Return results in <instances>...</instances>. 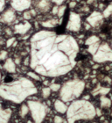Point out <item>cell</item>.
Here are the masks:
<instances>
[{"instance_id": "6da1fadb", "label": "cell", "mask_w": 112, "mask_h": 123, "mask_svg": "<svg viewBox=\"0 0 112 123\" xmlns=\"http://www.w3.org/2000/svg\"><path fill=\"white\" fill-rule=\"evenodd\" d=\"M79 45L71 35L42 30L31 38L30 67L44 77L67 74L76 64Z\"/></svg>"}, {"instance_id": "7a4b0ae2", "label": "cell", "mask_w": 112, "mask_h": 123, "mask_svg": "<svg viewBox=\"0 0 112 123\" xmlns=\"http://www.w3.org/2000/svg\"><path fill=\"white\" fill-rule=\"evenodd\" d=\"M38 90L31 80L20 77L17 80L5 83L0 85V96L7 100L19 104L26 98L34 95Z\"/></svg>"}, {"instance_id": "3957f363", "label": "cell", "mask_w": 112, "mask_h": 123, "mask_svg": "<svg viewBox=\"0 0 112 123\" xmlns=\"http://www.w3.org/2000/svg\"><path fill=\"white\" fill-rule=\"evenodd\" d=\"M96 115V109L93 104L86 99H75L72 101L67 111V123H75L79 121H89Z\"/></svg>"}, {"instance_id": "277c9868", "label": "cell", "mask_w": 112, "mask_h": 123, "mask_svg": "<svg viewBox=\"0 0 112 123\" xmlns=\"http://www.w3.org/2000/svg\"><path fill=\"white\" fill-rule=\"evenodd\" d=\"M85 89V83L81 80H71L65 83L61 88L60 96L63 102L74 101L81 96Z\"/></svg>"}, {"instance_id": "5b68a950", "label": "cell", "mask_w": 112, "mask_h": 123, "mask_svg": "<svg viewBox=\"0 0 112 123\" xmlns=\"http://www.w3.org/2000/svg\"><path fill=\"white\" fill-rule=\"evenodd\" d=\"M27 105L34 123H42L46 115V105L39 101L33 100H29L27 102Z\"/></svg>"}, {"instance_id": "8992f818", "label": "cell", "mask_w": 112, "mask_h": 123, "mask_svg": "<svg viewBox=\"0 0 112 123\" xmlns=\"http://www.w3.org/2000/svg\"><path fill=\"white\" fill-rule=\"evenodd\" d=\"M93 60L95 62L102 63L105 62H112V49L108 43H102L93 55Z\"/></svg>"}, {"instance_id": "52a82bcc", "label": "cell", "mask_w": 112, "mask_h": 123, "mask_svg": "<svg viewBox=\"0 0 112 123\" xmlns=\"http://www.w3.org/2000/svg\"><path fill=\"white\" fill-rule=\"evenodd\" d=\"M66 28L72 32H78L81 28V18L76 13L70 12Z\"/></svg>"}, {"instance_id": "ba28073f", "label": "cell", "mask_w": 112, "mask_h": 123, "mask_svg": "<svg viewBox=\"0 0 112 123\" xmlns=\"http://www.w3.org/2000/svg\"><path fill=\"white\" fill-rule=\"evenodd\" d=\"M31 2V0H11V5L16 11L23 12L30 7Z\"/></svg>"}, {"instance_id": "9c48e42d", "label": "cell", "mask_w": 112, "mask_h": 123, "mask_svg": "<svg viewBox=\"0 0 112 123\" xmlns=\"http://www.w3.org/2000/svg\"><path fill=\"white\" fill-rule=\"evenodd\" d=\"M32 26L31 24L28 22V21H25L24 23H19L18 25H16L14 26V30H15L16 33H18V34H21L23 35L25 33H26L28 31L30 30Z\"/></svg>"}, {"instance_id": "30bf717a", "label": "cell", "mask_w": 112, "mask_h": 123, "mask_svg": "<svg viewBox=\"0 0 112 123\" xmlns=\"http://www.w3.org/2000/svg\"><path fill=\"white\" fill-rule=\"evenodd\" d=\"M102 15H101V13L97 12H94L89 17H88L87 21L91 26H96L100 21H102Z\"/></svg>"}, {"instance_id": "8fae6325", "label": "cell", "mask_w": 112, "mask_h": 123, "mask_svg": "<svg viewBox=\"0 0 112 123\" xmlns=\"http://www.w3.org/2000/svg\"><path fill=\"white\" fill-rule=\"evenodd\" d=\"M11 115V111L9 109H3L0 105V123H8Z\"/></svg>"}, {"instance_id": "7c38bea8", "label": "cell", "mask_w": 112, "mask_h": 123, "mask_svg": "<svg viewBox=\"0 0 112 123\" xmlns=\"http://www.w3.org/2000/svg\"><path fill=\"white\" fill-rule=\"evenodd\" d=\"M54 110L60 113H65L67 111V106L65 104V102H63L62 100H55L54 104Z\"/></svg>"}, {"instance_id": "4fadbf2b", "label": "cell", "mask_w": 112, "mask_h": 123, "mask_svg": "<svg viewBox=\"0 0 112 123\" xmlns=\"http://www.w3.org/2000/svg\"><path fill=\"white\" fill-rule=\"evenodd\" d=\"M1 18H2L3 22H5V23H11L12 21L15 20L16 16L13 11L8 10V11H6L4 14H2Z\"/></svg>"}, {"instance_id": "5bb4252c", "label": "cell", "mask_w": 112, "mask_h": 123, "mask_svg": "<svg viewBox=\"0 0 112 123\" xmlns=\"http://www.w3.org/2000/svg\"><path fill=\"white\" fill-rule=\"evenodd\" d=\"M4 68L6 71L10 72V73H15L16 72V64L13 62L12 59L8 58L5 62V63L4 64Z\"/></svg>"}, {"instance_id": "9a60e30c", "label": "cell", "mask_w": 112, "mask_h": 123, "mask_svg": "<svg viewBox=\"0 0 112 123\" xmlns=\"http://www.w3.org/2000/svg\"><path fill=\"white\" fill-rule=\"evenodd\" d=\"M110 92V87H102V86H98L95 90L93 91L92 94L95 96V95H101V96H106V95Z\"/></svg>"}, {"instance_id": "2e32d148", "label": "cell", "mask_w": 112, "mask_h": 123, "mask_svg": "<svg viewBox=\"0 0 112 123\" xmlns=\"http://www.w3.org/2000/svg\"><path fill=\"white\" fill-rule=\"evenodd\" d=\"M100 103H101V106L104 108L110 107L111 105V100L107 98L106 96H101L100 98Z\"/></svg>"}, {"instance_id": "e0dca14e", "label": "cell", "mask_w": 112, "mask_h": 123, "mask_svg": "<svg viewBox=\"0 0 112 123\" xmlns=\"http://www.w3.org/2000/svg\"><path fill=\"white\" fill-rule=\"evenodd\" d=\"M49 6H50V4L47 0H40L38 4V8L41 11H47L49 9Z\"/></svg>"}, {"instance_id": "ac0fdd59", "label": "cell", "mask_w": 112, "mask_h": 123, "mask_svg": "<svg viewBox=\"0 0 112 123\" xmlns=\"http://www.w3.org/2000/svg\"><path fill=\"white\" fill-rule=\"evenodd\" d=\"M41 25H42V26H44L45 28H54V27H55L56 25H57V21L55 20H47V21H45V22H42L41 23Z\"/></svg>"}, {"instance_id": "d6986e66", "label": "cell", "mask_w": 112, "mask_h": 123, "mask_svg": "<svg viewBox=\"0 0 112 123\" xmlns=\"http://www.w3.org/2000/svg\"><path fill=\"white\" fill-rule=\"evenodd\" d=\"M99 41H100V40L97 36L92 35V36H90V37H89V38L87 39L86 41H85V44H86L87 46H89V45L95 44V43H96V42H99Z\"/></svg>"}, {"instance_id": "ffe728a7", "label": "cell", "mask_w": 112, "mask_h": 123, "mask_svg": "<svg viewBox=\"0 0 112 123\" xmlns=\"http://www.w3.org/2000/svg\"><path fill=\"white\" fill-rule=\"evenodd\" d=\"M99 46H100V41L99 42H96V43H95V44H92V45H89V46H88L89 47V48H88V51H89L91 55H94L96 53Z\"/></svg>"}, {"instance_id": "44dd1931", "label": "cell", "mask_w": 112, "mask_h": 123, "mask_svg": "<svg viewBox=\"0 0 112 123\" xmlns=\"http://www.w3.org/2000/svg\"><path fill=\"white\" fill-rule=\"evenodd\" d=\"M41 93H42V97L44 98H47L51 94V89L50 87H44L41 91Z\"/></svg>"}, {"instance_id": "7402d4cb", "label": "cell", "mask_w": 112, "mask_h": 123, "mask_svg": "<svg viewBox=\"0 0 112 123\" xmlns=\"http://www.w3.org/2000/svg\"><path fill=\"white\" fill-rule=\"evenodd\" d=\"M29 112V107L27 105H22L20 108V116L21 117H25Z\"/></svg>"}, {"instance_id": "603a6c76", "label": "cell", "mask_w": 112, "mask_h": 123, "mask_svg": "<svg viewBox=\"0 0 112 123\" xmlns=\"http://www.w3.org/2000/svg\"><path fill=\"white\" fill-rule=\"evenodd\" d=\"M28 77H30L31 78L36 80V81H40V77L39 76V74H37L36 72L34 71H29L27 73Z\"/></svg>"}, {"instance_id": "cb8c5ba5", "label": "cell", "mask_w": 112, "mask_h": 123, "mask_svg": "<svg viewBox=\"0 0 112 123\" xmlns=\"http://www.w3.org/2000/svg\"><path fill=\"white\" fill-rule=\"evenodd\" d=\"M111 12H112V4L109 5L108 7L105 8L104 12H103V17H105V18H108V17L111 14Z\"/></svg>"}, {"instance_id": "d4e9b609", "label": "cell", "mask_w": 112, "mask_h": 123, "mask_svg": "<svg viewBox=\"0 0 112 123\" xmlns=\"http://www.w3.org/2000/svg\"><path fill=\"white\" fill-rule=\"evenodd\" d=\"M66 10H67V6H66V5H63V6H61V7H59L58 16L60 17V18L63 17V16L66 14Z\"/></svg>"}, {"instance_id": "484cf974", "label": "cell", "mask_w": 112, "mask_h": 123, "mask_svg": "<svg viewBox=\"0 0 112 123\" xmlns=\"http://www.w3.org/2000/svg\"><path fill=\"white\" fill-rule=\"evenodd\" d=\"M61 88V85H59V84H52V85H50V89H51V91H53V92H57V91H59Z\"/></svg>"}, {"instance_id": "4316f807", "label": "cell", "mask_w": 112, "mask_h": 123, "mask_svg": "<svg viewBox=\"0 0 112 123\" xmlns=\"http://www.w3.org/2000/svg\"><path fill=\"white\" fill-rule=\"evenodd\" d=\"M15 41H16L15 37H11V38H10L7 41H6V47H7V48H10L11 46H12L13 44H14V42H15Z\"/></svg>"}, {"instance_id": "83f0119b", "label": "cell", "mask_w": 112, "mask_h": 123, "mask_svg": "<svg viewBox=\"0 0 112 123\" xmlns=\"http://www.w3.org/2000/svg\"><path fill=\"white\" fill-rule=\"evenodd\" d=\"M7 51H5V50H2V51H0V60L3 61V60H5L6 59V57H7Z\"/></svg>"}, {"instance_id": "f1b7e54d", "label": "cell", "mask_w": 112, "mask_h": 123, "mask_svg": "<svg viewBox=\"0 0 112 123\" xmlns=\"http://www.w3.org/2000/svg\"><path fill=\"white\" fill-rule=\"evenodd\" d=\"M54 123H62L63 122V119L61 118V116L56 115V116H54Z\"/></svg>"}, {"instance_id": "f546056e", "label": "cell", "mask_w": 112, "mask_h": 123, "mask_svg": "<svg viewBox=\"0 0 112 123\" xmlns=\"http://www.w3.org/2000/svg\"><path fill=\"white\" fill-rule=\"evenodd\" d=\"M32 18V14H31V12H25L24 13V18L28 20V19H30Z\"/></svg>"}, {"instance_id": "4dcf8cb0", "label": "cell", "mask_w": 112, "mask_h": 123, "mask_svg": "<svg viewBox=\"0 0 112 123\" xmlns=\"http://www.w3.org/2000/svg\"><path fill=\"white\" fill-rule=\"evenodd\" d=\"M5 0H0V12L5 9Z\"/></svg>"}, {"instance_id": "1f68e13d", "label": "cell", "mask_w": 112, "mask_h": 123, "mask_svg": "<svg viewBox=\"0 0 112 123\" xmlns=\"http://www.w3.org/2000/svg\"><path fill=\"white\" fill-rule=\"evenodd\" d=\"M64 1H66V0H53V2L55 3L56 5H61L62 3L64 2Z\"/></svg>"}, {"instance_id": "d6a6232c", "label": "cell", "mask_w": 112, "mask_h": 123, "mask_svg": "<svg viewBox=\"0 0 112 123\" xmlns=\"http://www.w3.org/2000/svg\"><path fill=\"white\" fill-rule=\"evenodd\" d=\"M58 12H59V7L58 6H54L53 8V14H58Z\"/></svg>"}, {"instance_id": "836d02e7", "label": "cell", "mask_w": 112, "mask_h": 123, "mask_svg": "<svg viewBox=\"0 0 112 123\" xmlns=\"http://www.w3.org/2000/svg\"><path fill=\"white\" fill-rule=\"evenodd\" d=\"M76 5V2H71L70 4H69V8H74V6Z\"/></svg>"}, {"instance_id": "e575fe53", "label": "cell", "mask_w": 112, "mask_h": 123, "mask_svg": "<svg viewBox=\"0 0 112 123\" xmlns=\"http://www.w3.org/2000/svg\"><path fill=\"white\" fill-rule=\"evenodd\" d=\"M96 114H98V115H101V111L100 110H96Z\"/></svg>"}, {"instance_id": "d590c367", "label": "cell", "mask_w": 112, "mask_h": 123, "mask_svg": "<svg viewBox=\"0 0 112 123\" xmlns=\"http://www.w3.org/2000/svg\"><path fill=\"white\" fill-rule=\"evenodd\" d=\"M88 3H89V4H90V3H93V0H89V1H88Z\"/></svg>"}, {"instance_id": "8d00e7d4", "label": "cell", "mask_w": 112, "mask_h": 123, "mask_svg": "<svg viewBox=\"0 0 112 123\" xmlns=\"http://www.w3.org/2000/svg\"><path fill=\"white\" fill-rule=\"evenodd\" d=\"M27 123H33V121H28Z\"/></svg>"}, {"instance_id": "74e56055", "label": "cell", "mask_w": 112, "mask_h": 123, "mask_svg": "<svg viewBox=\"0 0 112 123\" xmlns=\"http://www.w3.org/2000/svg\"><path fill=\"white\" fill-rule=\"evenodd\" d=\"M0 80H1V74H0Z\"/></svg>"}, {"instance_id": "f35d334b", "label": "cell", "mask_w": 112, "mask_h": 123, "mask_svg": "<svg viewBox=\"0 0 112 123\" xmlns=\"http://www.w3.org/2000/svg\"><path fill=\"white\" fill-rule=\"evenodd\" d=\"M111 47H112V41H111Z\"/></svg>"}, {"instance_id": "ab89813d", "label": "cell", "mask_w": 112, "mask_h": 123, "mask_svg": "<svg viewBox=\"0 0 112 123\" xmlns=\"http://www.w3.org/2000/svg\"><path fill=\"white\" fill-rule=\"evenodd\" d=\"M111 116H112V113H111Z\"/></svg>"}]
</instances>
